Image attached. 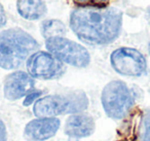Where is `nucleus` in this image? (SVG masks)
I'll use <instances>...</instances> for the list:
<instances>
[{
    "instance_id": "f257e3e1",
    "label": "nucleus",
    "mask_w": 150,
    "mask_h": 141,
    "mask_svg": "<svg viewBox=\"0 0 150 141\" xmlns=\"http://www.w3.org/2000/svg\"><path fill=\"white\" fill-rule=\"evenodd\" d=\"M122 14L117 9H77L70 16V27L82 42L106 46L119 36Z\"/></svg>"
},
{
    "instance_id": "f03ea898",
    "label": "nucleus",
    "mask_w": 150,
    "mask_h": 141,
    "mask_svg": "<svg viewBox=\"0 0 150 141\" xmlns=\"http://www.w3.org/2000/svg\"><path fill=\"white\" fill-rule=\"evenodd\" d=\"M39 48L33 36L20 28L0 32V67L13 70L22 66Z\"/></svg>"
},
{
    "instance_id": "7ed1b4c3",
    "label": "nucleus",
    "mask_w": 150,
    "mask_h": 141,
    "mask_svg": "<svg viewBox=\"0 0 150 141\" xmlns=\"http://www.w3.org/2000/svg\"><path fill=\"white\" fill-rule=\"evenodd\" d=\"M88 106V96L83 92L48 95L34 103L33 113L36 118H56L63 114H76Z\"/></svg>"
},
{
    "instance_id": "20e7f679",
    "label": "nucleus",
    "mask_w": 150,
    "mask_h": 141,
    "mask_svg": "<svg viewBox=\"0 0 150 141\" xmlns=\"http://www.w3.org/2000/svg\"><path fill=\"white\" fill-rule=\"evenodd\" d=\"M101 102L104 111L113 120L123 118L133 107L134 95L121 80H112L104 87L101 94Z\"/></svg>"
},
{
    "instance_id": "39448f33",
    "label": "nucleus",
    "mask_w": 150,
    "mask_h": 141,
    "mask_svg": "<svg viewBox=\"0 0 150 141\" xmlns=\"http://www.w3.org/2000/svg\"><path fill=\"white\" fill-rule=\"evenodd\" d=\"M48 53L63 63L84 68L91 62V56L83 46L65 37H54L45 40Z\"/></svg>"
},
{
    "instance_id": "423d86ee",
    "label": "nucleus",
    "mask_w": 150,
    "mask_h": 141,
    "mask_svg": "<svg viewBox=\"0 0 150 141\" xmlns=\"http://www.w3.org/2000/svg\"><path fill=\"white\" fill-rule=\"evenodd\" d=\"M113 69L125 76H141L147 68L146 59L138 50L132 48H119L110 56Z\"/></svg>"
},
{
    "instance_id": "0eeeda50",
    "label": "nucleus",
    "mask_w": 150,
    "mask_h": 141,
    "mask_svg": "<svg viewBox=\"0 0 150 141\" xmlns=\"http://www.w3.org/2000/svg\"><path fill=\"white\" fill-rule=\"evenodd\" d=\"M28 74L33 78L52 79L61 76L65 70L63 62L48 52H35L26 62Z\"/></svg>"
},
{
    "instance_id": "6e6552de",
    "label": "nucleus",
    "mask_w": 150,
    "mask_h": 141,
    "mask_svg": "<svg viewBox=\"0 0 150 141\" xmlns=\"http://www.w3.org/2000/svg\"><path fill=\"white\" fill-rule=\"evenodd\" d=\"M35 80L27 72L15 71L8 74L3 83V94L5 99L9 101H17L26 97L34 90Z\"/></svg>"
},
{
    "instance_id": "1a4fd4ad",
    "label": "nucleus",
    "mask_w": 150,
    "mask_h": 141,
    "mask_svg": "<svg viewBox=\"0 0 150 141\" xmlns=\"http://www.w3.org/2000/svg\"><path fill=\"white\" fill-rule=\"evenodd\" d=\"M61 122L57 118H37L26 125L24 137L28 141H44L56 135Z\"/></svg>"
},
{
    "instance_id": "9d476101",
    "label": "nucleus",
    "mask_w": 150,
    "mask_h": 141,
    "mask_svg": "<svg viewBox=\"0 0 150 141\" xmlns=\"http://www.w3.org/2000/svg\"><path fill=\"white\" fill-rule=\"evenodd\" d=\"M95 127L96 125L92 116L76 113L67 118L64 132L67 136L72 138H84L94 133Z\"/></svg>"
},
{
    "instance_id": "9b49d317",
    "label": "nucleus",
    "mask_w": 150,
    "mask_h": 141,
    "mask_svg": "<svg viewBox=\"0 0 150 141\" xmlns=\"http://www.w3.org/2000/svg\"><path fill=\"white\" fill-rule=\"evenodd\" d=\"M17 11L24 19L35 21L43 17L47 9L42 0H18Z\"/></svg>"
},
{
    "instance_id": "f8f14e48",
    "label": "nucleus",
    "mask_w": 150,
    "mask_h": 141,
    "mask_svg": "<svg viewBox=\"0 0 150 141\" xmlns=\"http://www.w3.org/2000/svg\"><path fill=\"white\" fill-rule=\"evenodd\" d=\"M40 30L45 40L54 37H63L66 34V27L59 20H45L40 25Z\"/></svg>"
},
{
    "instance_id": "ddd939ff",
    "label": "nucleus",
    "mask_w": 150,
    "mask_h": 141,
    "mask_svg": "<svg viewBox=\"0 0 150 141\" xmlns=\"http://www.w3.org/2000/svg\"><path fill=\"white\" fill-rule=\"evenodd\" d=\"M70 4L79 9H107L111 0H66Z\"/></svg>"
},
{
    "instance_id": "4468645a",
    "label": "nucleus",
    "mask_w": 150,
    "mask_h": 141,
    "mask_svg": "<svg viewBox=\"0 0 150 141\" xmlns=\"http://www.w3.org/2000/svg\"><path fill=\"white\" fill-rule=\"evenodd\" d=\"M140 141H150V109L143 112L139 127Z\"/></svg>"
},
{
    "instance_id": "2eb2a0df",
    "label": "nucleus",
    "mask_w": 150,
    "mask_h": 141,
    "mask_svg": "<svg viewBox=\"0 0 150 141\" xmlns=\"http://www.w3.org/2000/svg\"><path fill=\"white\" fill-rule=\"evenodd\" d=\"M41 95H42L41 91H35V90H33V91L30 92L25 97V99H24V101H23V105L26 106V107L30 106L32 103H35V102L39 99Z\"/></svg>"
},
{
    "instance_id": "dca6fc26",
    "label": "nucleus",
    "mask_w": 150,
    "mask_h": 141,
    "mask_svg": "<svg viewBox=\"0 0 150 141\" xmlns=\"http://www.w3.org/2000/svg\"><path fill=\"white\" fill-rule=\"evenodd\" d=\"M0 141H7L6 126L1 118H0Z\"/></svg>"
},
{
    "instance_id": "f3484780",
    "label": "nucleus",
    "mask_w": 150,
    "mask_h": 141,
    "mask_svg": "<svg viewBox=\"0 0 150 141\" xmlns=\"http://www.w3.org/2000/svg\"><path fill=\"white\" fill-rule=\"evenodd\" d=\"M7 23V17L5 14L4 7L2 6V4L0 3V28L4 27Z\"/></svg>"
},
{
    "instance_id": "a211bd4d",
    "label": "nucleus",
    "mask_w": 150,
    "mask_h": 141,
    "mask_svg": "<svg viewBox=\"0 0 150 141\" xmlns=\"http://www.w3.org/2000/svg\"><path fill=\"white\" fill-rule=\"evenodd\" d=\"M149 54H150V42H149Z\"/></svg>"
}]
</instances>
